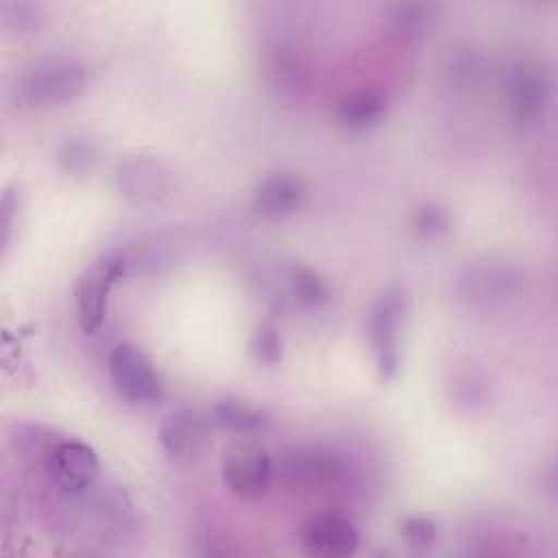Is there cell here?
Listing matches in <instances>:
<instances>
[{"instance_id":"obj_1","label":"cell","mask_w":558,"mask_h":558,"mask_svg":"<svg viewBox=\"0 0 558 558\" xmlns=\"http://www.w3.org/2000/svg\"><path fill=\"white\" fill-rule=\"evenodd\" d=\"M89 68L72 54H41L15 81V98L24 107L46 109L76 100L89 87Z\"/></svg>"},{"instance_id":"obj_2","label":"cell","mask_w":558,"mask_h":558,"mask_svg":"<svg viewBox=\"0 0 558 558\" xmlns=\"http://www.w3.org/2000/svg\"><path fill=\"white\" fill-rule=\"evenodd\" d=\"M408 307H410L408 292L401 288H388L373 301L368 310L366 336L373 349L377 373L384 381L392 379L399 373V364H401L399 331L403 327Z\"/></svg>"},{"instance_id":"obj_3","label":"cell","mask_w":558,"mask_h":558,"mask_svg":"<svg viewBox=\"0 0 558 558\" xmlns=\"http://www.w3.org/2000/svg\"><path fill=\"white\" fill-rule=\"evenodd\" d=\"M506 96L510 118L521 131H536L545 124L551 102L549 70L532 59L514 61L506 72Z\"/></svg>"},{"instance_id":"obj_4","label":"cell","mask_w":558,"mask_h":558,"mask_svg":"<svg viewBox=\"0 0 558 558\" xmlns=\"http://www.w3.org/2000/svg\"><path fill=\"white\" fill-rule=\"evenodd\" d=\"M523 272L506 262H475L456 277V299L473 310H490L514 299L523 288Z\"/></svg>"},{"instance_id":"obj_5","label":"cell","mask_w":558,"mask_h":558,"mask_svg":"<svg viewBox=\"0 0 558 558\" xmlns=\"http://www.w3.org/2000/svg\"><path fill=\"white\" fill-rule=\"evenodd\" d=\"M275 473L292 488L331 490L347 480L349 466L331 449L303 445L283 451L275 462Z\"/></svg>"},{"instance_id":"obj_6","label":"cell","mask_w":558,"mask_h":558,"mask_svg":"<svg viewBox=\"0 0 558 558\" xmlns=\"http://www.w3.org/2000/svg\"><path fill=\"white\" fill-rule=\"evenodd\" d=\"M109 379L116 392L133 405H148L163 397V381L150 357L131 342H120L107 360Z\"/></svg>"},{"instance_id":"obj_7","label":"cell","mask_w":558,"mask_h":558,"mask_svg":"<svg viewBox=\"0 0 558 558\" xmlns=\"http://www.w3.org/2000/svg\"><path fill=\"white\" fill-rule=\"evenodd\" d=\"M44 466L54 488L68 497L89 490L100 473L96 451L76 438H57L44 458Z\"/></svg>"},{"instance_id":"obj_8","label":"cell","mask_w":558,"mask_h":558,"mask_svg":"<svg viewBox=\"0 0 558 558\" xmlns=\"http://www.w3.org/2000/svg\"><path fill=\"white\" fill-rule=\"evenodd\" d=\"M126 262L120 255H105L85 268L74 286L76 318L85 333H94L107 314V301L113 283L122 279Z\"/></svg>"},{"instance_id":"obj_9","label":"cell","mask_w":558,"mask_h":558,"mask_svg":"<svg viewBox=\"0 0 558 558\" xmlns=\"http://www.w3.org/2000/svg\"><path fill=\"white\" fill-rule=\"evenodd\" d=\"M211 421L198 408H179L170 412L159 427V442L166 456L177 464H190L201 458L211 440Z\"/></svg>"},{"instance_id":"obj_10","label":"cell","mask_w":558,"mask_h":558,"mask_svg":"<svg viewBox=\"0 0 558 558\" xmlns=\"http://www.w3.org/2000/svg\"><path fill=\"white\" fill-rule=\"evenodd\" d=\"M220 471L222 482L233 495L253 501L268 493L275 477V462L264 449L240 445L225 453Z\"/></svg>"},{"instance_id":"obj_11","label":"cell","mask_w":558,"mask_h":558,"mask_svg":"<svg viewBox=\"0 0 558 558\" xmlns=\"http://www.w3.org/2000/svg\"><path fill=\"white\" fill-rule=\"evenodd\" d=\"M116 187L118 192L137 207H148L159 203L170 187L168 170L161 161L146 155H129L116 166Z\"/></svg>"},{"instance_id":"obj_12","label":"cell","mask_w":558,"mask_h":558,"mask_svg":"<svg viewBox=\"0 0 558 558\" xmlns=\"http://www.w3.org/2000/svg\"><path fill=\"white\" fill-rule=\"evenodd\" d=\"M360 545L357 527L338 512H320L310 517L301 527V547L318 558H344Z\"/></svg>"},{"instance_id":"obj_13","label":"cell","mask_w":558,"mask_h":558,"mask_svg":"<svg viewBox=\"0 0 558 558\" xmlns=\"http://www.w3.org/2000/svg\"><path fill=\"white\" fill-rule=\"evenodd\" d=\"M303 196V181L294 172L275 170L255 185L251 211L266 222H277L292 216L301 207Z\"/></svg>"},{"instance_id":"obj_14","label":"cell","mask_w":558,"mask_h":558,"mask_svg":"<svg viewBox=\"0 0 558 558\" xmlns=\"http://www.w3.org/2000/svg\"><path fill=\"white\" fill-rule=\"evenodd\" d=\"M388 111V96L377 87H360L344 94L338 102L336 118L342 129L364 133L375 129Z\"/></svg>"},{"instance_id":"obj_15","label":"cell","mask_w":558,"mask_h":558,"mask_svg":"<svg viewBox=\"0 0 558 558\" xmlns=\"http://www.w3.org/2000/svg\"><path fill=\"white\" fill-rule=\"evenodd\" d=\"M89 519L102 538H122L131 527V499L122 488H107L89 504Z\"/></svg>"},{"instance_id":"obj_16","label":"cell","mask_w":558,"mask_h":558,"mask_svg":"<svg viewBox=\"0 0 558 558\" xmlns=\"http://www.w3.org/2000/svg\"><path fill=\"white\" fill-rule=\"evenodd\" d=\"M211 416L218 425L238 432V434H253L257 429H262L268 421V412L246 399H238V397H225L220 399L214 410Z\"/></svg>"},{"instance_id":"obj_17","label":"cell","mask_w":558,"mask_h":558,"mask_svg":"<svg viewBox=\"0 0 558 558\" xmlns=\"http://www.w3.org/2000/svg\"><path fill=\"white\" fill-rule=\"evenodd\" d=\"M451 403L462 412H477L490 403V384L486 375L473 366L453 373L449 381Z\"/></svg>"},{"instance_id":"obj_18","label":"cell","mask_w":558,"mask_h":558,"mask_svg":"<svg viewBox=\"0 0 558 558\" xmlns=\"http://www.w3.org/2000/svg\"><path fill=\"white\" fill-rule=\"evenodd\" d=\"M98 161V146L87 135H70L57 148V163L68 174H87Z\"/></svg>"},{"instance_id":"obj_19","label":"cell","mask_w":558,"mask_h":558,"mask_svg":"<svg viewBox=\"0 0 558 558\" xmlns=\"http://www.w3.org/2000/svg\"><path fill=\"white\" fill-rule=\"evenodd\" d=\"M288 290L299 305L316 307L327 301L325 281L307 266H294L288 275Z\"/></svg>"},{"instance_id":"obj_20","label":"cell","mask_w":558,"mask_h":558,"mask_svg":"<svg viewBox=\"0 0 558 558\" xmlns=\"http://www.w3.org/2000/svg\"><path fill=\"white\" fill-rule=\"evenodd\" d=\"M388 22L397 33L418 35L429 22V7L423 2H397L386 7Z\"/></svg>"},{"instance_id":"obj_21","label":"cell","mask_w":558,"mask_h":558,"mask_svg":"<svg viewBox=\"0 0 558 558\" xmlns=\"http://www.w3.org/2000/svg\"><path fill=\"white\" fill-rule=\"evenodd\" d=\"M248 347H251V355L259 364L272 366L283 355V340H281V333L275 323H259L251 333Z\"/></svg>"},{"instance_id":"obj_22","label":"cell","mask_w":558,"mask_h":558,"mask_svg":"<svg viewBox=\"0 0 558 558\" xmlns=\"http://www.w3.org/2000/svg\"><path fill=\"white\" fill-rule=\"evenodd\" d=\"M412 229L421 238H440L451 229L449 211L438 203H423L412 214Z\"/></svg>"},{"instance_id":"obj_23","label":"cell","mask_w":558,"mask_h":558,"mask_svg":"<svg viewBox=\"0 0 558 558\" xmlns=\"http://www.w3.org/2000/svg\"><path fill=\"white\" fill-rule=\"evenodd\" d=\"M399 534L405 541V545H410L414 549H427L436 543L438 527L432 519L414 514V517H405L399 523Z\"/></svg>"},{"instance_id":"obj_24","label":"cell","mask_w":558,"mask_h":558,"mask_svg":"<svg viewBox=\"0 0 558 558\" xmlns=\"http://www.w3.org/2000/svg\"><path fill=\"white\" fill-rule=\"evenodd\" d=\"M2 22L17 33H26V31H33L39 26L41 9H39V4H33L26 0L4 2L2 4Z\"/></svg>"},{"instance_id":"obj_25","label":"cell","mask_w":558,"mask_h":558,"mask_svg":"<svg viewBox=\"0 0 558 558\" xmlns=\"http://www.w3.org/2000/svg\"><path fill=\"white\" fill-rule=\"evenodd\" d=\"M0 207H2V242H4V246H9L11 229H13V214L17 209V194L13 190H7L2 194Z\"/></svg>"}]
</instances>
